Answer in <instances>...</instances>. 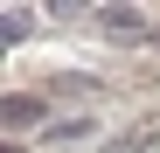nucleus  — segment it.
Wrapping results in <instances>:
<instances>
[{
	"label": "nucleus",
	"mask_w": 160,
	"mask_h": 153,
	"mask_svg": "<svg viewBox=\"0 0 160 153\" xmlns=\"http://www.w3.org/2000/svg\"><path fill=\"white\" fill-rule=\"evenodd\" d=\"M35 111H42V105H35V97H7V118H14V125H28Z\"/></svg>",
	"instance_id": "1"
}]
</instances>
